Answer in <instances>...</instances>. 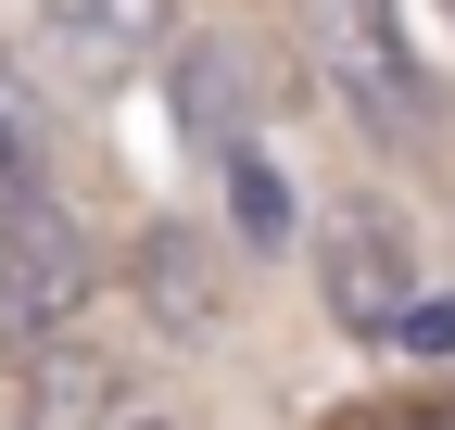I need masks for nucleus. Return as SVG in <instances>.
<instances>
[{"label": "nucleus", "mask_w": 455, "mask_h": 430, "mask_svg": "<svg viewBox=\"0 0 455 430\" xmlns=\"http://www.w3.org/2000/svg\"><path fill=\"white\" fill-rule=\"evenodd\" d=\"M101 291V253L76 215H51L38 190L0 203V342H38V330H76Z\"/></svg>", "instance_id": "1"}, {"label": "nucleus", "mask_w": 455, "mask_h": 430, "mask_svg": "<svg viewBox=\"0 0 455 430\" xmlns=\"http://www.w3.org/2000/svg\"><path fill=\"white\" fill-rule=\"evenodd\" d=\"M316 291H329V316L355 342H379L392 316H405V291H418V228L392 203H341L316 228Z\"/></svg>", "instance_id": "2"}, {"label": "nucleus", "mask_w": 455, "mask_h": 430, "mask_svg": "<svg viewBox=\"0 0 455 430\" xmlns=\"http://www.w3.org/2000/svg\"><path fill=\"white\" fill-rule=\"evenodd\" d=\"M164 38H178V0H38V51L76 89H127Z\"/></svg>", "instance_id": "3"}, {"label": "nucleus", "mask_w": 455, "mask_h": 430, "mask_svg": "<svg viewBox=\"0 0 455 430\" xmlns=\"http://www.w3.org/2000/svg\"><path fill=\"white\" fill-rule=\"evenodd\" d=\"M329 76H341V101L379 127V139H418L430 127V89L392 64V26H379V0H355V13L329 26Z\"/></svg>", "instance_id": "4"}, {"label": "nucleus", "mask_w": 455, "mask_h": 430, "mask_svg": "<svg viewBox=\"0 0 455 430\" xmlns=\"http://www.w3.org/2000/svg\"><path fill=\"white\" fill-rule=\"evenodd\" d=\"M140 304H152L164 342H215V316H228L215 228H152V241H140Z\"/></svg>", "instance_id": "5"}, {"label": "nucleus", "mask_w": 455, "mask_h": 430, "mask_svg": "<svg viewBox=\"0 0 455 430\" xmlns=\"http://www.w3.org/2000/svg\"><path fill=\"white\" fill-rule=\"evenodd\" d=\"M178 127H190L203 152H241V139L266 127V76H253L241 38H190V51H178Z\"/></svg>", "instance_id": "6"}, {"label": "nucleus", "mask_w": 455, "mask_h": 430, "mask_svg": "<svg viewBox=\"0 0 455 430\" xmlns=\"http://www.w3.org/2000/svg\"><path fill=\"white\" fill-rule=\"evenodd\" d=\"M127 354L114 342H64V330H38L26 342V418H51V430H76V418H127Z\"/></svg>", "instance_id": "7"}, {"label": "nucleus", "mask_w": 455, "mask_h": 430, "mask_svg": "<svg viewBox=\"0 0 455 430\" xmlns=\"http://www.w3.org/2000/svg\"><path fill=\"white\" fill-rule=\"evenodd\" d=\"M215 165H228V228H241L253 253H278V241H304V203L278 190V165H266L253 139H241V152H215Z\"/></svg>", "instance_id": "8"}, {"label": "nucleus", "mask_w": 455, "mask_h": 430, "mask_svg": "<svg viewBox=\"0 0 455 430\" xmlns=\"http://www.w3.org/2000/svg\"><path fill=\"white\" fill-rule=\"evenodd\" d=\"M379 342H392V354H418V367H443V354H455V304H443V291H405V316H392Z\"/></svg>", "instance_id": "9"}, {"label": "nucleus", "mask_w": 455, "mask_h": 430, "mask_svg": "<svg viewBox=\"0 0 455 430\" xmlns=\"http://www.w3.org/2000/svg\"><path fill=\"white\" fill-rule=\"evenodd\" d=\"M13 190H38V139H26V127H0V203H13Z\"/></svg>", "instance_id": "10"}, {"label": "nucleus", "mask_w": 455, "mask_h": 430, "mask_svg": "<svg viewBox=\"0 0 455 430\" xmlns=\"http://www.w3.org/2000/svg\"><path fill=\"white\" fill-rule=\"evenodd\" d=\"M443 13H455V0H443Z\"/></svg>", "instance_id": "11"}]
</instances>
